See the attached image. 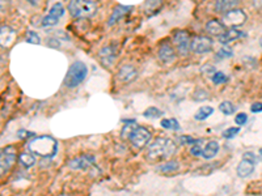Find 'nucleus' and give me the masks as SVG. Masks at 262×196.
I'll use <instances>...</instances> for the list:
<instances>
[{
	"label": "nucleus",
	"mask_w": 262,
	"mask_h": 196,
	"mask_svg": "<svg viewBox=\"0 0 262 196\" xmlns=\"http://www.w3.org/2000/svg\"><path fill=\"white\" fill-rule=\"evenodd\" d=\"M176 151V143L169 137H157L147 148V158L149 161H163L170 157Z\"/></svg>",
	"instance_id": "nucleus-1"
},
{
	"label": "nucleus",
	"mask_w": 262,
	"mask_h": 196,
	"mask_svg": "<svg viewBox=\"0 0 262 196\" xmlns=\"http://www.w3.org/2000/svg\"><path fill=\"white\" fill-rule=\"evenodd\" d=\"M29 151L38 157L53 158L58 152V143L51 136H34L28 143Z\"/></svg>",
	"instance_id": "nucleus-2"
},
{
	"label": "nucleus",
	"mask_w": 262,
	"mask_h": 196,
	"mask_svg": "<svg viewBox=\"0 0 262 196\" xmlns=\"http://www.w3.org/2000/svg\"><path fill=\"white\" fill-rule=\"evenodd\" d=\"M68 12L76 20L91 18L97 12V4L93 0H71L68 3Z\"/></svg>",
	"instance_id": "nucleus-3"
},
{
	"label": "nucleus",
	"mask_w": 262,
	"mask_h": 196,
	"mask_svg": "<svg viewBox=\"0 0 262 196\" xmlns=\"http://www.w3.org/2000/svg\"><path fill=\"white\" fill-rule=\"evenodd\" d=\"M88 75V67L83 62H74L68 68L66 77H64V85L67 88H76L82 84Z\"/></svg>",
	"instance_id": "nucleus-4"
},
{
	"label": "nucleus",
	"mask_w": 262,
	"mask_h": 196,
	"mask_svg": "<svg viewBox=\"0 0 262 196\" xmlns=\"http://www.w3.org/2000/svg\"><path fill=\"white\" fill-rule=\"evenodd\" d=\"M172 43L180 56H188L191 51V37L186 30H177L173 33Z\"/></svg>",
	"instance_id": "nucleus-5"
},
{
	"label": "nucleus",
	"mask_w": 262,
	"mask_h": 196,
	"mask_svg": "<svg viewBox=\"0 0 262 196\" xmlns=\"http://www.w3.org/2000/svg\"><path fill=\"white\" fill-rule=\"evenodd\" d=\"M16 157H17V152H16V148L12 145H8L1 149V154H0V173H1V175H5L11 170V168L16 162Z\"/></svg>",
	"instance_id": "nucleus-6"
},
{
	"label": "nucleus",
	"mask_w": 262,
	"mask_h": 196,
	"mask_svg": "<svg viewBox=\"0 0 262 196\" xmlns=\"http://www.w3.org/2000/svg\"><path fill=\"white\" fill-rule=\"evenodd\" d=\"M118 53H120V50H118L117 43H109V45L104 46L103 49L99 51L100 62H101L104 67L110 68L116 63V60L118 58Z\"/></svg>",
	"instance_id": "nucleus-7"
},
{
	"label": "nucleus",
	"mask_w": 262,
	"mask_h": 196,
	"mask_svg": "<svg viewBox=\"0 0 262 196\" xmlns=\"http://www.w3.org/2000/svg\"><path fill=\"white\" fill-rule=\"evenodd\" d=\"M247 13L240 8H235L232 11L227 12L222 17V22L226 25L227 28H238L240 25L247 21Z\"/></svg>",
	"instance_id": "nucleus-8"
},
{
	"label": "nucleus",
	"mask_w": 262,
	"mask_h": 196,
	"mask_svg": "<svg viewBox=\"0 0 262 196\" xmlns=\"http://www.w3.org/2000/svg\"><path fill=\"white\" fill-rule=\"evenodd\" d=\"M214 42L213 39L207 35H195L194 38H191V51L198 55L207 54L213 51Z\"/></svg>",
	"instance_id": "nucleus-9"
},
{
	"label": "nucleus",
	"mask_w": 262,
	"mask_h": 196,
	"mask_svg": "<svg viewBox=\"0 0 262 196\" xmlns=\"http://www.w3.org/2000/svg\"><path fill=\"white\" fill-rule=\"evenodd\" d=\"M64 14V7L62 3H55L53 7L50 8L49 13L42 18L41 21V26L42 28H53L55 25H58L60 17Z\"/></svg>",
	"instance_id": "nucleus-10"
},
{
	"label": "nucleus",
	"mask_w": 262,
	"mask_h": 196,
	"mask_svg": "<svg viewBox=\"0 0 262 196\" xmlns=\"http://www.w3.org/2000/svg\"><path fill=\"white\" fill-rule=\"evenodd\" d=\"M157 58H159V60L163 64L173 63L174 60H176V58H177V51H176V47H174L173 43H161L159 50H157Z\"/></svg>",
	"instance_id": "nucleus-11"
},
{
	"label": "nucleus",
	"mask_w": 262,
	"mask_h": 196,
	"mask_svg": "<svg viewBox=\"0 0 262 196\" xmlns=\"http://www.w3.org/2000/svg\"><path fill=\"white\" fill-rule=\"evenodd\" d=\"M129 140L131 141L132 147H135L136 149H142L144 148L147 144L151 140V132H149L145 127L139 126L136 130L134 131V133L131 135Z\"/></svg>",
	"instance_id": "nucleus-12"
},
{
	"label": "nucleus",
	"mask_w": 262,
	"mask_h": 196,
	"mask_svg": "<svg viewBox=\"0 0 262 196\" xmlns=\"http://www.w3.org/2000/svg\"><path fill=\"white\" fill-rule=\"evenodd\" d=\"M67 166L72 170H87L95 166V157L92 154H82L80 157H75L68 161Z\"/></svg>",
	"instance_id": "nucleus-13"
},
{
	"label": "nucleus",
	"mask_w": 262,
	"mask_h": 196,
	"mask_svg": "<svg viewBox=\"0 0 262 196\" xmlns=\"http://www.w3.org/2000/svg\"><path fill=\"white\" fill-rule=\"evenodd\" d=\"M138 77V71L131 64H124L117 72V80L122 84H129L132 83Z\"/></svg>",
	"instance_id": "nucleus-14"
},
{
	"label": "nucleus",
	"mask_w": 262,
	"mask_h": 196,
	"mask_svg": "<svg viewBox=\"0 0 262 196\" xmlns=\"http://www.w3.org/2000/svg\"><path fill=\"white\" fill-rule=\"evenodd\" d=\"M245 33L239 28H227L226 32L219 37V42L222 45H230V43L238 41V39L244 38Z\"/></svg>",
	"instance_id": "nucleus-15"
},
{
	"label": "nucleus",
	"mask_w": 262,
	"mask_h": 196,
	"mask_svg": "<svg viewBox=\"0 0 262 196\" xmlns=\"http://www.w3.org/2000/svg\"><path fill=\"white\" fill-rule=\"evenodd\" d=\"M256 169V162L252 161V160H248V158H244L239 162L238 169H236V173H238L239 178H248L253 174Z\"/></svg>",
	"instance_id": "nucleus-16"
},
{
	"label": "nucleus",
	"mask_w": 262,
	"mask_h": 196,
	"mask_svg": "<svg viewBox=\"0 0 262 196\" xmlns=\"http://www.w3.org/2000/svg\"><path fill=\"white\" fill-rule=\"evenodd\" d=\"M132 12V7L131 5H117V7L114 8L112 14H110L109 20H108V25L109 26H113V25L117 24L120 20L126 16V14L131 13Z\"/></svg>",
	"instance_id": "nucleus-17"
},
{
	"label": "nucleus",
	"mask_w": 262,
	"mask_h": 196,
	"mask_svg": "<svg viewBox=\"0 0 262 196\" xmlns=\"http://www.w3.org/2000/svg\"><path fill=\"white\" fill-rule=\"evenodd\" d=\"M14 39H16V32L13 29L8 25H1V29H0V43H1V46L7 49L14 42Z\"/></svg>",
	"instance_id": "nucleus-18"
},
{
	"label": "nucleus",
	"mask_w": 262,
	"mask_h": 196,
	"mask_svg": "<svg viewBox=\"0 0 262 196\" xmlns=\"http://www.w3.org/2000/svg\"><path fill=\"white\" fill-rule=\"evenodd\" d=\"M207 34H210L211 37H218L223 34L227 30V26L222 22V20H210L205 26Z\"/></svg>",
	"instance_id": "nucleus-19"
},
{
	"label": "nucleus",
	"mask_w": 262,
	"mask_h": 196,
	"mask_svg": "<svg viewBox=\"0 0 262 196\" xmlns=\"http://www.w3.org/2000/svg\"><path fill=\"white\" fill-rule=\"evenodd\" d=\"M239 4H240V0H216L214 9L216 13L224 14L235 8H239Z\"/></svg>",
	"instance_id": "nucleus-20"
},
{
	"label": "nucleus",
	"mask_w": 262,
	"mask_h": 196,
	"mask_svg": "<svg viewBox=\"0 0 262 196\" xmlns=\"http://www.w3.org/2000/svg\"><path fill=\"white\" fill-rule=\"evenodd\" d=\"M163 7V0H145L143 4V11H144L145 16H153L161 9Z\"/></svg>",
	"instance_id": "nucleus-21"
},
{
	"label": "nucleus",
	"mask_w": 262,
	"mask_h": 196,
	"mask_svg": "<svg viewBox=\"0 0 262 196\" xmlns=\"http://www.w3.org/2000/svg\"><path fill=\"white\" fill-rule=\"evenodd\" d=\"M219 149H220V145L218 141L216 140L209 141V143L203 147L202 156H201V157H203L205 160H211V158H214L216 154L219 153Z\"/></svg>",
	"instance_id": "nucleus-22"
},
{
	"label": "nucleus",
	"mask_w": 262,
	"mask_h": 196,
	"mask_svg": "<svg viewBox=\"0 0 262 196\" xmlns=\"http://www.w3.org/2000/svg\"><path fill=\"white\" fill-rule=\"evenodd\" d=\"M18 161L25 169H30L36 164V154L32 152H24L18 156Z\"/></svg>",
	"instance_id": "nucleus-23"
},
{
	"label": "nucleus",
	"mask_w": 262,
	"mask_h": 196,
	"mask_svg": "<svg viewBox=\"0 0 262 196\" xmlns=\"http://www.w3.org/2000/svg\"><path fill=\"white\" fill-rule=\"evenodd\" d=\"M178 169H180V164H178V161H168L159 165V166H157V172L168 174V173L177 172Z\"/></svg>",
	"instance_id": "nucleus-24"
},
{
	"label": "nucleus",
	"mask_w": 262,
	"mask_h": 196,
	"mask_svg": "<svg viewBox=\"0 0 262 196\" xmlns=\"http://www.w3.org/2000/svg\"><path fill=\"white\" fill-rule=\"evenodd\" d=\"M139 127V124L135 120H128L125 122V126L122 128V137L124 139H130V136L134 133V131Z\"/></svg>",
	"instance_id": "nucleus-25"
},
{
	"label": "nucleus",
	"mask_w": 262,
	"mask_h": 196,
	"mask_svg": "<svg viewBox=\"0 0 262 196\" xmlns=\"http://www.w3.org/2000/svg\"><path fill=\"white\" fill-rule=\"evenodd\" d=\"M214 112V107L211 106H203L201 109H198V111L195 112L194 119L195 120H206L209 116L213 115Z\"/></svg>",
	"instance_id": "nucleus-26"
},
{
	"label": "nucleus",
	"mask_w": 262,
	"mask_h": 196,
	"mask_svg": "<svg viewBox=\"0 0 262 196\" xmlns=\"http://www.w3.org/2000/svg\"><path fill=\"white\" fill-rule=\"evenodd\" d=\"M160 126L163 127V128H165V130H173V131H180L181 130V126L180 123L177 122V119H167V118H164V119H161V122H160Z\"/></svg>",
	"instance_id": "nucleus-27"
},
{
	"label": "nucleus",
	"mask_w": 262,
	"mask_h": 196,
	"mask_svg": "<svg viewBox=\"0 0 262 196\" xmlns=\"http://www.w3.org/2000/svg\"><path fill=\"white\" fill-rule=\"evenodd\" d=\"M232 56H234V50L231 49L228 45H223L216 53L218 59H228V58H232Z\"/></svg>",
	"instance_id": "nucleus-28"
},
{
	"label": "nucleus",
	"mask_w": 262,
	"mask_h": 196,
	"mask_svg": "<svg viewBox=\"0 0 262 196\" xmlns=\"http://www.w3.org/2000/svg\"><path fill=\"white\" fill-rule=\"evenodd\" d=\"M219 110L224 115H232L236 111V107H235V105L231 101H223L219 105Z\"/></svg>",
	"instance_id": "nucleus-29"
},
{
	"label": "nucleus",
	"mask_w": 262,
	"mask_h": 196,
	"mask_svg": "<svg viewBox=\"0 0 262 196\" xmlns=\"http://www.w3.org/2000/svg\"><path fill=\"white\" fill-rule=\"evenodd\" d=\"M143 115L147 119H159V118H161L164 115V112L160 109H157V107H148V109L143 112Z\"/></svg>",
	"instance_id": "nucleus-30"
},
{
	"label": "nucleus",
	"mask_w": 262,
	"mask_h": 196,
	"mask_svg": "<svg viewBox=\"0 0 262 196\" xmlns=\"http://www.w3.org/2000/svg\"><path fill=\"white\" fill-rule=\"evenodd\" d=\"M210 98V93L206 89H197V91L193 93V99H194L195 102H203L206 101V99H209Z\"/></svg>",
	"instance_id": "nucleus-31"
},
{
	"label": "nucleus",
	"mask_w": 262,
	"mask_h": 196,
	"mask_svg": "<svg viewBox=\"0 0 262 196\" xmlns=\"http://www.w3.org/2000/svg\"><path fill=\"white\" fill-rule=\"evenodd\" d=\"M211 80H213V83L215 85H220V84H224V83H227L228 77H227L226 75L222 72V71H215V72L213 74V76H211Z\"/></svg>",
	"instance_id": "nucleus-32"
},
{
	"label": "nucleus",
	"mask_w": 262,
	"mask_h": 196,
	"mask_svg": "<svg viewBox=\"0 0 262 196\" xmlns=\"http://www.w3.org/2000/svg\"><path fill=\"white\" fill-rule=\"evenodd\" d=\"M25 41L28 43H33V45H39L41 43V38L36 32L33 30H28L26 34H25Z\"/></svg>",
	"instance_id": "nucleus-33"
},
{
	"label": "nucleus",
	"mask_w": 262,
	"mask_h": 196,
	"mask_svg": "<svg viewBox=\"0 0 262 196\" xmlns=\"http://www.w3.org/2000/svg\"><path fill=\"white\" fill-rule=\"evenodd\" d=\"M239 132H240V126L230 127V128H227V130L223 132V137L224 139H227V140H232L234 137L238 136Z\"/></svg>",
	"instance_id": "nucleus-34"
},
{
	"label": "nucleus",
	"mask_w": 262,
	"mask_h": 196,
	"mask_svg": "<svg viewBox=\"0 0 262 196\" xmlns=\"http://www.w3.org/2000/svg\"><path fill=\"white\" fill-rule=\"evenodd\" d=\"M202 151L203 148L201 145V140H198L195 144H193V147L190 149L191 156H194V157H199V156H202Z\"/></svg>",
	"instance_id": "nucleus-35"
},
{
	"label": "nucleus",
	"mask_w": 262,
	"mask_h": 196,
	"mask_svg": "<svg viewBox=\"0 0 262 196\" xmlns=\"http://www.w3.org/2000/svg\"><path fill=\"white\" fill-rule=\"evenodd\" d=\"M197 141H198L197 139L189 136V135H181V136L178 137V143L182 144V145H188V144L193 145V144H195Z\"/></svg>",
	"instance_id": "nucleus-36"
},
{
	"label": "nucleus",
	"mask_w": 262,
	"mask_h": 196,
	"mask_svg": "<svg viewBox=\"0 0 262 196\" xmlns=\"http://www.w3.org/2000/svg\"><path fill=\"white\" fill-rule=\"evenodd\" d=\"M235 122H236L238 126H244L245 123L248 122V115L245 112H239L236 118H235Z\"/></svg>",
	"instance_id": "nucleus-37"
},
{
	"label": "nucleus",
	"mask_w": 262,
	"mask_h": 196,
	"mask_svg": "<svg viewBox=\"0 0 262 196\" xmlns=\"http://www.w3.org/2000/svg\"><path fill=\"white\" fill-rule=\"evenodd\" d=\"M251 111L255 112V114H259L262 112V102H255L251 105Z\"/></svg>",
	"instance_id": "nucleus-38"
},
{
	"label": "nucleus",
	"mask_w": 262,
	"mask_h": 196,
	"mask_svg": "<svg viewBox=\"0 0 262 196\" xmlns=\"http://www.w3.org/2000/svg\"><path fill=\"white\" fill-rule=\"evenodd\" d=\"M47 45H49L50 47H53V49H58V47L60 46V42H59V39L58 38L50 37V38L47 39Z\"/></svg>",
	"instance_id": "nucleus-39"
},
{
	"label": "nucleus",
	"mask_w": 262,
	"mask_h": 196,
	"mask_svg": "<svg viewBox=\"0 0 262 196\" xmlns=\"http://www.w3.org/2000/svg\"><path fill=\"white\" fill-rule=\"evenodd\" d=\"M36 136V135H34V133L33 132H29V131H20V132H18V137H21V139H28V137H34Z\"/></svg>",
	"instance_id": "nucleus-40"
},
{
	"label": "nucleus",
	"mask_w": 262,
	"mask_h": 196,
	"mask_svg": "<svg viewBox=\"0 0 262 196\" xmlns=\"http://www.w3.org/2000/svg\"><path fill=\"white\" fill-rule=\"evenodd\" d=\"M26 1H28V3L30 4V5H33V7H37L41 0H26Z\"/></svg>",
	"instance_id": "nucleus-41"
},
{
	"label": "nucleus",
	"mask_w": 262,
	"mask_h": 196,
	"mask_svg": "<svg viewBox=\"0 0 262 196\" xmlns=\"http://www.w3.org/2000/svg\"><path fill=\"white\" fill-rule=\"evenodd\" d=\"M260 46L262 47V37H261V39H260Z\"/></svg>",
	"instance_id": "nucleus-42"
},
{
	"label": "nucleus",
	"mask_w": 262,
	"mask_h": 196,
	"mask_svg": "<svg viewBox=\"0 0 262 196\" xmlns=\"http://www.w3.org/2000/svg\"><path fill=\"white\" fill-rule=\"evenodd\" d=\"M260 154H261V156H262V148H261V149H260Z\"/></svg>",
	"instance_id": "nucleus-43"
}]
</instances>
